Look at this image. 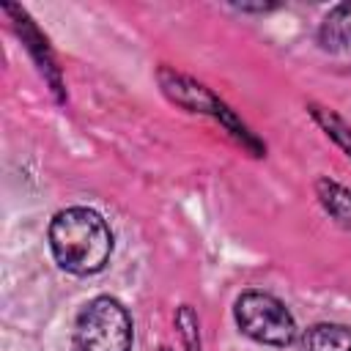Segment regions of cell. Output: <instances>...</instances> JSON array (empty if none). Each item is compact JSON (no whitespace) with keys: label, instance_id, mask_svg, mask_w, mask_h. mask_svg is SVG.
<instances>
[{"label":"cell","instance_id":"8","mask_svg":"<svg viewBox=\"0 0 351 351\" xmlns=\"http://www.w3.org/2000/svg\"><path fill=\"white\" fill-rule=\"evenodd\" d=\"M310 112H313V118L326 129V134L351 156V126H348L343 118H337L335 112L324 110V107H310Z\"/></svg>","mask_w":351,"mask_h":351},{"label":"cell","instance_id":"6","mask_svg":"<svg viewBox=\"0 0 351 351\" xmlns=\"http://www.w3.org/2000/svg\"><path fill=\"white\" fill-rule=\"evenodd\" d=\"M304 351H351V326L313 324L302 337Z\"/></svg>","mask_w":351,"mask_h":351},{"label":"cell","instance_id":"2","mask_svg":"<svg viewBox=\"0 0 351 351\" xmlns=\"http://www.w3.org/2000/svg\"><path fill=\"white\" fill-rule=\"evenodd\" d=\"M74 351H132V318L112 296L90 299L74 321Z\"/></svg>","mask_w":351,"mask_h":351},{"label":"cell","instance_id":"3","mask_svg":"<svg viewBox=\"0 0 351 351\" xmlns=\"http://www.w3.org/2000/svg\"><path fill=\"white\" fill-rule=\"evenodd\" d=\"M233 318H236V326L263 343V346H288L293 343L296 337V321L293 315L288 313V307L271 296V293H263V291H247L236 299L233 304Z\"/></svg>","mask_w":351,"mask_h":351},{"label":"cell","instance_id":"5","mask_svg":"<svg viewBox=\"0 0 351 351\" xmlns=\"http://www.w3.org/2000/svg\"><path fill=\"white\" fill-rule=\"evenodd\" d=\"M318 38L324 49L351 55V3H340L326 14V19L321 22Z\"/></svg>","mask_w":351,"mask_h":351},{"label":"cell","instance_id":"7","mask_svg":"<svg viewBox=\"0 0 351 351\" xmlns=\"http://www.w3.org/2000/svg\"><path fill=\"white\" fill-rule=\"evenodd\" d=\"M318 197L332 217H337L343 225H351V192L348 189H343L335 181L321 178L318 181Z\"/></svg>","mask_w":351,"mask_h":351},{"label":"cell","instance_id":"4","mask_svg":"<svg viewBox=\"0 0 351 351\" xmlns=\"http://www.w3.org/2000/svg\"><path fill=\"white\" fill-rule=\"evenodd\" d=\"M159 80H162V88H165L178 104H184V107H189V110H195V112H197V110L214 112L217 118L225 112V107H222L203 85H197V82H192V80H186V77L170 74V71H162Z\"/></svg>","mask_w":351,"mask_h":351},{"label":"cell","instance_id":"9","mask_svg":"<svg viewBox=\"0 0 351 351\" xmlns=\"http://www.w3.org/2000/svg\"><path fill=\"white\" fill-rule=\"evenodd\" d=\"M178 326H181V337H184V346L189 348V351H200V337H197V318H195V313H192V307H181L178 310Z\"/></svg>","mask_w":351,"mask_h":351},{"label":"cell","instance_id":"1","mask_svg":"<svg viewBox=\"0 0 351 351\" xmlns=\"http://www.w3.org/2000/svg\"><path fill=\"white\" fill-rule=\"evenodd\" d=\"M49 247L60 269L71 274H96L112 252V233L93 208H66L49 225Z\"/></svg>","mask_w":351,"mask_h":351}]
</instances>
